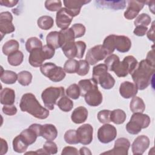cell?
<instances>
[{"instance_id":"cell-14","label":"cell","mask_w":155,"mask_h":155,"mask_svg":"<svg viewBox=\"0 0 155 155\" xmlns=\"http://www.w3.org/2000/svg\"><path fill=\"white\" fill-rule=\"evenodd\" d=\"M85 102L91 107H97L102 102V94L96 87L87 93L84 96Z\"/></svg>"},{"instance_id":"cell-47","label":"cell","mask_w":155,"mask_h":155,"mask_svg":"<svg viewBox=\"0 0 155 155\" xmlns=\"http://www.w3.org/2000/svg\"><path fill=\"white\" fill-rule=\"evenodd\" d=\"M45 7L49 11H59L62 7V2L56 0H47L45 2Z\"/></svg>"},{"instance_id":"cell-23","label":"cell","mask_w":155,"mask_h":155,"mask_svg":"<svg viewBox=\"0 0 155 155\" xmlns=\"http://www.w3.org/2000/svg\"><path fill=\"white\" fill-rule=\"evenodd\" d=\"M78 86L80 89L81 96H84L87 93L97 87V84L93 79H82L79 81Z\"/></svg>"},{"instance_id":"cell-29","label":"cell","mask_w":155,"mask_h":155,"mask_svg":"<svg viewBox=\"0 0 155 155\" xmlns=\"http://www.w3.org/2000/svg\"><path fill=\"white\" fill-rule=\"evenodd\" d=\"M28 147V145L23 140L20 134L16 136L13 140V148L14 151L17 153H24L27 150Z\"/></svg>"},{"instance_id":"cell-41","label":"cell","mask_w":155,"mask_h":155,"mask_svg":"<svg viewBox=\"0 0 155 155\" xmlns=\"http://www.w3.org/2000/svg\"><path fill=\"white\" fill-rule=\"evenodd\" d=\"M79 67V61L74 59H69L64 65V70L65 72L71 74L76 73Z\"/></svg>"},{"instance_id":"cell-8","label":"cell","mask_w":155,"mask_h":155,"mask_svg":"<svg viewBox=\"0 0 155 155\" xmlns=\"http://www.w3.org/2000/svg\"><path fill=\"white\" fill-rule=\"evenodd\" d=\"M79 142L84 145L90 144L93 140V128L89 124L80 126L76 130Z\"/></svg>"},{"instance_id":"cell-3","label":"cell","mask_w":155,"mask_h":155,"mask_svg":"<svg viewBox=\"0 0 155 155\" xmlns=\"http://www.w3.org/2000/svg\"><path fill=\"white\" fill-rule=\"evenodd\" d=\"M64 94L65 91L63 87H50L42 91L41 98L45 107L50 110H53L58 99Z\"/></svg>"},{"instance_id":"cell-28","label":"cell","mask_w":155,"mask_h":155,"mask_svg":"<svg viewBox=\"0 0 155 155\" xmlns=\"http://www.w3.org/2000/svg\"><path fill=\"white\" fill-rule=\"evenodd\" d=\"M126 117V113L122 110L116 109L111 111L110 120L111 122L115 124L119 125L123 124L125 122Z\"/></svg>"},{"instance_id":"cell-48","label":"cell","mask_w":155,"mask_h":155,"mask_svg":"<svg viewBox=\"0 0 155 155\" xmlns=\"http://www.w3.org/2000/svg\"><path fill=\"white\" fill-rule=\"evenodd\" d=\"M43 150L46 154H54L58 152V147L54 142L47 140L43 145Z\"/></svg>"},{"instance_id":"cell-57","label":"cell","mask_w":155,"mask_h":155,"mask_svg":"<svg viewBox=\"0 0 155 155\" xmlns=\"http://www.w3.org/2000/svg\"><path fill=\"white\" fill-rule=\"evenodd\" d=\"M148 63H150L151 65L155 66V61H154V50L153 46V48L151 50L148 51L147 58L145 59Z\"/></svg>"},{"instance_id":"cell-43","label":"cell","mask_w":155,"mask_h":155,"mask_svg":"<svg viewBox=\"0 0 155 155\" xmlns=\"http://www.w3.org/2000/svg\"><path fill=\"white\" fill-rule=\"evenodd\" d=\"M66 94L68 97L73 99H78L81 95L80 89L76 84L70 85L66 90Z\"/></svg>"},{"instance_id":"cell-36","label":"cell","mask_w":155,"mask_h":155,"mask_svg":"<svg viewBox=\"0 0 155 155\" xmlns=\"http://www.w3.org/2000/svg\"><path fill=\"white\" fill-rule=\"evenodd\" d=\"M57 105L58 107L64 112H68L71 111L73 107V101L67 96L65 95L62 96L58 101Z\"/></svg>"},{"instance_id":"cell-59","label":"cell","mask_w":155,"mask_h":155,"mask_svg":"<svg viewBox=\"0 0 155 155\" xmlns=\"http://www.w3.org/2000/svg\"><path fill=\"white\" fill-rule=\"evenodd\" d=\"M30 129L33 130L38 135V136H41V130H42V125L38 124H31L29 127Z\"/></svg>"},{"instance_id":"cell-40","label":"cell","mask_w":155,"mask_h":155,"mask_svg":"<svg viewBox=\"0 0 155 155\" xmlns=\"http://www.w3.org/2000/svg\"><path fill=\"white\" fill-rule=\"evenodd\" d=\"M32 80V74L28 71H22L18 74V81L22 86L30 84Z\"/></svg>"},{"instance_id":"cell-19","label":"cell","mask_w":155,"mask_h":155,"mask_svg":"<svg viewBox=\"0 0 155 155\" xmlns=\"http://www.w3.org/2000/svg\"><path fill=\"white\" fill-rule=\"evenodd\" d=\"M45 60V59L43 54L42 48H36L30 53L28 62L34 67H41Z\"/></svg>"},{"instance_id":"cell-51","label":"cell","mask_w":155,"mask_h":155,"mask_svg":"<svg viewBox=\"0 0 155 155\" xmlns=\"http://www.w3.org/2000/svg\"><path fill=\"white\" fill-rule=\"evenodd\" d=\"M71 28L73 31L75 38L83 36L85 33V27L82 24H74L71 26Z\"/></svg>"},{"instance_id":"cell-54","label":"cell","mask_w":155,"mask_h":155,"mask_svg":"<svg viewBox=\"0 0 155 155\" xmlns=\"http://www.w3.org/2000/svg\"><path fill=\"white\" fill-rule=\"evenodd\" d=\"M2 110L5 114L8 116L15 115L17 113V108L14 105H4Z\"/></svg>"},{"instance_id":"cell-33","label":"cell","mask_w":155,"mask_h":155,"mask_svg":"<svg viewBox=\"0 0 155 155\" xmlns=\"http://www.w3.org/2000/svg\"><path fill=\"white\" fill-rule=\"evenodd\" d=\"M59 32L61 47L65 43L74 41L75 38L73 31L71 28L61 30Z\"/></svg>"},{"instance_id":"cell-46","label":"cell","mask_w":155,"mask_h":155,"mask_svg":"<svg viewBox=\"0 0 155 155\" xmlns=\"http://www.w3.org/2000/svg\"><path fill=\"white\" fill-rule=\"evenodd\" d=\"M119 62H120V60H119V56H117L116 54H111L105 59L104 63L107 65L108 70L109 71H113V68L115 67L117 64H118Z\"/></svg>"},{"instance_id":"cell-34","label":"cell","mask_w":155,"mask_h":155,"mask_svg":"<svg viewBox=\"0 0 155 155\" xmlns=\"http://www.w3.org/2000/svg\"><path fill=\"white\" fill-rule=\"evenodd\" d=\"M108 68L105 64H99L94 66L93 68L92 79L97 84L99 79L107 73Z\"/></svg>"},{"instance_id":"cell-52","label":"cell","mask_w":155,"mask_h":155,"mask_svg":"<svg viewBox=\"0 0 155 155\" xmlns=\"http://www.w3.org/2000/svg\"><path fill=\"white\" fill-rule=\"evenodd\" d=\"M42 51L45 60L52 58L54 55V53H55V49L53 47L47 44L42 46Z\"/></svg>"},{"instance_id":"cell-50","label":"cell","mask_w":155,"mask_h":155,"mask_svg":"<svg viewBox=\"0 0 155 155\" xmlns=\"http://www.w3.org/2000/svg\"><path fill=\"white\" fill-rule=\"evenodd\" d=\"M111 111L108 110H103L97 113L98 120L102 124H108L111 122L110 120Z\"/></svg>"},{"instance_id":"cell-12","label":"cell","mask_w":155,"mask_h":155,"mask_svg":"<svg viewBox=\"0 0 155 155\" xmlns=\"http://www.w3.org/2000/svg\"><path fill=\"white\" fill-rule=\"evenodd\" d=\"M150 139L145 135H140L137 136L133 141L131 145V150L133 154H142L150 145Z\"/></svg>"},{"instance_id":"cell-55","label":"cell","mask_w":155,"mask_h":155,"mask_svg":"<svg viewBox=\"0 0 155 155\" xmlns=\"http://www.w3.org/2000/svg\"><path fill=\"white\" fill-rule=\"evenodd\" d=\"M147 30V27L143 25H137L136 26V28L133 31V33L137 36H143L146 34Z\"/></svg>"},{"instance_id":"cell-53","label":"cell","mask_w":155,"mask_h":155,"mask_svg":"<svg viewBox=\"0 0 155 155\" xmlns=\"http://www.w3.org/2000/svg\"><path fill=\"white\" fill-rule=\"evenodd\" d=\"M76 48H77V54H76V58L81 59L83 58L85 48H86V44L84 41H78L75 42Z\"/></svg>"},{"instance_id":"cell-61","label":"cell","mask_w":155,"mask_h":155,"mask_svg":"<svg viewBox=\"0 0 155 155\" xmlns=\"http://www.w3.org/2000/svg\"><path fill=\"white\" fill-rule=\"evenodd\" d=\"M147 38L149 40L154 42V22H153L150 30L147 33Z\"/></svg>"},{"instance_id":"cell-32","label":"cell","mask_w":155,"mask_h":155,"mask_svg":"<svg viewBox=\"0 0 155 155\" xmlns=\"http://www.w3.org/2000/svg\"><path fill=\"white\" fill-rule=\"evenodd\" d=\"M20 135L28 145H30L35 143L37 137H38L36 133L30 128L24 130L21 133Z\"/></svg>"},{"instance_id":"cell-10","label":"cell","mask_w":155,"mask_h":155,"mask_svg":"<svg viewBox=\"0 0 155 155\" xmlns=\"http://www.w3.org/2000/svg\"><path fill=\"white\" fill-rule=\"evenodd\" d=\"M13 16L9 12H4L0 14V31L2 35L13 32L15 27L12 23Z\"/></svg>"},{"instance_id":"cell-7","label":"cell","mask_w":155,"mask_h":155,"mask_svg":"<svg viewBox=\"0 0 155 155\" xmlns=\"http://www.w3.org/2000/svg\"><path fill=\"white\" fill-rule=\"evenodd\" d=\"M107 55L108 54L102 45H97L88 50L85 56V60L89 64L92 65L103 60Z\"/></svg>"},{"instance_id":"cell-20","label":"cell","mask_w":155,"mask_h":155,"mask_svg":"<svg viewBox=\"0 0 155 155\" xmlns=\"http://www.w3.org/2000/svg\"><path fill=\"white\" fill-rule=\"evenodd\" d=\"M88 110L82 106L76 108L71 113V120L77 124L84 123L88 117Z\"/></svg>"},{"instance_id":"cell-56","label":"cell","mask_w":155,"mask_h":155,"mask_svg":"<svg viewBox=\"0 0 155 155\" xmlns=\"http://www.w3.org/2000/svg\"><path fill=\"white\" fill-rule=\"evenodd\" d=\"M79 153H78V150L73 147H65L63 148L62 151L61 153L62 155H65V154H74L78 155Z\"/></svg>"},{"instance_id":"cell-45","label":"cell","mask_w":155,"mask_h":155,"mask_svg":"<svg viewBox=\"0 0 155 155\" xmlns=\"http://www.w3.org/2000/svg\"><path fill=\"white\" fill-rule=\"evenodd\" d=\"M97 3H101V5L107 6L110 8L114 9H122L125 7V1H96Z\"/></svg>"},{"instance_id":"cell-5","label":"cell","mask_w":155,"mask_h":155,"mask_svg":"<svg viewBox=\"0 0 155 155\" xmlns=\"http://www.w3.org/2000/svg\"><path fill=\"white\" fill-rule=\"evenodd\" d=\"M138 64L137 59L133 56H125L122 62H119L113 68V71L118 77H125L131 74Z\"/></svg>"},{"instance_id":"cell-25","label":"cell","mask_w":155,"mask_h":155,"mask_svg":"<svg viewBox=\"0 0 155 155\" xmlns=\"http://www.w3.org/2000/svg\"><path fill=\"white\" fill-rule=\"evenodd\" d=\"M1 70L0 79L2 82L6 84H13L18 80V74L15 72L10 70H3L2 67H1Z\"/></svg>"},{"instance_id":"cell-49","label":"cell","mask_w":155,"mask_h":155,"mask_svg":"<svg viewBox=\"0 0 155 155\" xmlns=\"http://www.w3.org/2000/svg\"><path fill=\"white\" fill-rule=\"evenodd\" d=\"M90 70V65L86 60L79 61V67L76 73L79 76H85L88 74Z\"/></svg>"},{"instance_id":"cell-24","label":"cell","mask_w":155,"mask_h":155,"mask_svg":"<svg viewBox=\"0 0 155 155\" xmlns=\"http://www.w3.org/2000/svg\"><path fill=\"white\" fill-rule=\"evenodd\" d=\"M47 44L53 47L54 49L61 47L59 32L54 31L50 32L46 37Z\"/></svg>"},{"instance_id":"cell-35","label":"cell","mask_w":155,"mask_h":155,"mask_svg":"<svg viewBox=\"0 0 155 155\" xmlns=\"http://www.w3.org/2000/svg\"><path fill=\"white\" fill-rule=\"evenodd\" d=\"M37 24L38 27L42 30H47L50 29L53 26L54 21L52 17L44 15L38 18Z\"/></svg>"},{"instance_id":"cell-62","label":"cell","mask_w":155,"mask_h":155,"mask_svg":"<svg viewBox=\"0 0 155 155\" xmlns=\"http://www.w3.org/2000/svg\"><path fill=\"white\" fill-rule=\"evenodd\" d=\"M79 154H85V155L90 154V155H91V153L88 148L84 147L79 150Z\"/></svg>"},{"instance_id":"cell-21","label":"cell","mask_w":155,"mask_h":155,"mask_svg":"<svg viewBox=\"0 0 155 155\" xmlns=\"http://www.w3.org/2000/svg\"><path fill=\"white\" fill-rule=\"evenodd\" d=\"M58 136V130L56 127L51 124L42 125L41 136L47 140H54Z\"/></svg>"},{"instance_id":"cell-2","label":"cell","mask_w":155,"mask_h":155,"mask_svg":"<svg viewBox=\"0 0 155 155\" xmlns=\"http://www.w3.org/2000/svg\"><path fill=\"white\" fill-rule=\"evenodd\" d=\"M19 107L22 111L27 112L35 117L39 119H45L49 116V111L42 107L35 96L30 93H25L22 95Z\"/></svg>"},{"instance_id":"cell-1","label":"cell","mask_w":155,"mask_h":155,"mask_svg":"<svg viewBox=\"0 0 155 155\" xmlns=\"http://www.w3.org/2000/svg\"><path fill=\"white\" fill-rule=\"evenodd\" d=\"M155 71V66L151 65L145 59L138 63L136 68L131 74L134 84L138 90L147 88L151 82Z\"/></svg>"},{"instance_id":"cell-11","label":"cell","mask_w":155,"mask_h":155,"mask_svg":"<svg viewBox=\"0 0 155 155\" xmlns=\"http://www.w3.org/2000/svg\"><path fill=\"white\" fill-rule=\"evenodd\" d=\"M73 18V16L67 8H61L56 13V23L57 27L62 30L68 28Z\"/></svg>"},{"instance_id":"cell-44","label":"cell","mask_w":155,"mask_h":155,"mask_svg":"<svg viewBox=\"0 0 155 155\" xmlns=\"http://www.w3.org/2000/svg\"><path fill=\"white\" fill-rule=\"evenodd\" d=\"M151 21V17L147 13H141L138 15V16L136 18L134 21V24L135 26L137 25H143L147 27L150 24Z\"/></svg>"},{"instance_id":"cell-30","label":"cell","mask_w":155,"mask_h":155,"mask_svg":"<svg viewBox=\"0 0 155 155\" xmlns=\"http://www.w3.org/2000/svg\"><path fill=\"white\" fill-rule=\"evenodd\" d=\"M97 84H99L104 89L109 90L114 87L115 79L110 73L107 72L99 79Z\"/></svg>"},{"instance_id":"cell-4","label":"cell","mask_w":155,"mask_h":155,"mask_svg":"<svg viewBox=\"0 0 155 155\" xmlns=\"http://www.w3.org/2000/svg\"><path fill=\"white\" fill-rule=\"evenodd\" d=\"M40 71L45 76L54 82H60L65 77V71L61 67L52 62H47L41 66Z\"/></svg>"},{"instance_id":"cell-18","label":"cell","mask_w":155,"mask_h":155,"mask_svg":"<svg viewBox=\"0 0 155 155\" xmlns=\"http://www.w3.org/2000/svg\"><path fill=\"white\" fill-rule=\"evenodd\" d=\"M131 46V41L130 38L124 35H115L114 47L118 51L126 53L128 51Z\"/></svg>"},{"instance_id":"cell-38","label":"cell","mask_w":155,"mask_h":155,"mask_svg":"<svg viewBox=\"0 0 155 155\" xmlns=\"http://www.w3.org/2000/svg\"><path fill=\"white\" fill-rule=\"evenodd\" d=\"M114 38L115 35H108L105 38L103 42V44L102 45L104 48L107 51L108 55L111 54V53H113L115 50Z\"/></svg>"},{"instance_id":"cell-22","label":"cell","mask_w":155,"mask_h":155,"mask_svg":"<svg viewBox=\"0 0 155 155\" xmlns=\"http://www.w3.org/2000/svg\"><path fill=\"white\" fill-rule=\"evenodd\" d=\"M1 104L4 105H13L15 101V91L9 88H5L1 91Z\"/></svg>"},{"instance_id":"cell-9","label":"cell","mask_w":155,"mask_h":155,"mask_svg":"<svg viewBox=\"0 0 155 155\" xmlns=\"http://www.w3.org/2000/svg\"><path fill=\"white\" fill-rule=\"evenodd\" d=\"M130 147V142L128 139L120 137L117 139L114 142V148L108 151L104 152L102 154H119L127 155L128 149Z\"/></svg>"},{"instance_id":"cell-60","label":"cell","mask_w":155,"mask_h":155,"mask_svg":"<svg viewBox=\"0 0 155 155\" xmlns=\"http://www.w3.org/2000/svg\"><path fill=\"white\" fill-rule=\"evenodd\" d=\"M8 145L6 140L2 138L1 139V154L3 155L7 152Z\"/></svg>"},{"instance_id":"cell-27","label":"cell","mask_w":155,"mask_h":155,"mask_svg":"<svg viewBox=\"0 0 155 155\" xmlns=\"http://www.w3.org/2000/svg\"><path fill=\"white\" fill-rule=\"evenodd\" d=\"M130 108L133 113H143L145 109V105L141 98L134 96L130 102Z\"/></svg>"},{"instance_id":"cell-37","label":"cell","mask_w":155,"mask_h":155,"mask_svg":"<svg viewBox=\"0 0 155 155\" xmlns=\"http://www.w3.org/2000/svg\"><path fill=\"white\" fill-rule=\"evenodd\" d=\"M24 54L22 51L17 50L8 56V62L12 66H18L22 62Z\"/></svg>"},{"instance_id":"cell-31","label":"cell","mask_w":155,"mask_h":155,"mask_svg":"<svg viewBox=\"0 0 155 155\" xmlns=\"http://www.w3.org/2000/svg\"><path fill=\"white\" fill-rule=\"evenodd\" d=\"M19 42L15 39H10L7 41L2 46V51L5 55L8 56L11 53L18 50Z\"/></svg>"},{"instance_id":"cell-15","label":"cell","mask_w":155,"mask_h":155,"mask_svg":"<svg viewBox=\"0 0 155 155\" xmlns=\"http://www.w3.org/2000/svg\"><path fill=\"white\" fill-rule=\"evenodd\" d=\"M137 88L136 85L131 82L124 81L119 87V93L122 97L125 99H130L136 96L137 93Z\"/></svg>"},{"instance_id":"cell-42","label":"cell","mask_w":155,"mask_h":155,"mask_svg":"<svg viewBox=\"0 0 155 155\" xmlns=\"http://www.w3.org/2000/svg\"><path fill=\"white\" fill-rule=\"evenodd\" d=\"M65 141L68 144H78L79 143V140L77 136L76 130H67L64 136Z\"/></svg>"},{"instance_id":"cell-39","label":"cell","mask_w":155,"mask_h":155,"mask_svg":"<svg viewBox=\"0 0 155 155\" xmlns=\"http://www.w3.org/2000/svg\"><path fill=\"white\" fill-rule=\"evenodd\" d=\"M42 46L43 45L41 41L36 37H31L28 38L25 43V48L29 53L36 48H42Z\"/></svg>"},{"instance_id":"cell-17","label":"cell","mask_w":155,"mask_h":155,"mask_svg":"<svg viewBox=\"0 0 155 155\" xmlns=\"http://www.w3.org/2000/svg\"><path fill=\"white\" fill-rule=\"evenodd\" d=\"M130 121L137 128L142 130L149 126L151 119L147 114H143L142 113H133Z\"/></svg>"},{"instance_id":"cell-58","label":"cell","mask_w":155,"mask_h":155,"mask_svg":"<svg viewBox=\"0 0 155 155\" xmlns=\"http://www.w3.org/2000/svg\"><path fill=\"white\" fill-rule=\"evenodd\" d=\"M18 1H14V0H1L0 4L2 6H5L7 7H12L17 4Z\"/></svg>"},{"instance_id":"cell-6","label":"cell","mask_w":155,"mask_h":155,"mask_svg":"<svg viewBox=\"0 0 155 155\" xmlns=\"http://www.w3.org/2000/svg\"><path fill=\"white\" fill-rule=\"evenodd\" d=\"M116 136V128L109 124H105L97 131L98 140L102 143H108L112 142L115 139Z\"/></svg>"},{"instance_id":"cell-16","label":"cell","mask_w":155,"mask_h":155,"mask_svg":"<svg viewBox=\"0 0 155 155\" xmlns=\"http://www.w3.org/2000/svg\"><path fill=\"white\" fill-rule=\"evenodd\" d=\"M90 2V0H65L63 1L65 8L70 12L73 17L78 15L81 7Z\"/></svg>"},{"instance_id":"cell-26","label":"cell","mask_w":155,"mask_h":155,"mask_svg":"<svg viewBox=\"0 0 155 155\" xmlns=\"http://www.w3.org/2000/svg\"><path fill=\"white\" fill-rule=\"evenodd\" d=\"M62 50L65 56L68 59H73L76 57L77 48L74 41L64 44L62 47Z\"/></svg>"},{"instance_id":"cell-13","label":"cell","mask_w":155,"mask_h":155,"mask_svg":"<svg viewBox=\"0 0 155 155\" xmlns=\"http://www.w3.org/2000/svg\"><path fill=\"white\" fill-rule=\"evenodd\" d=\"M127 9L124 12V17L128 20L135 18L144 7L146 2L139 1H129Z\"/></svg>"}]
</instances>
